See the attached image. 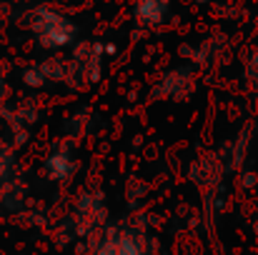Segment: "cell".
Masks as SVG:
<instances>
[{"label":"cell","mask_w":258,"mask_h":255,"mask_svg":"<svg viewBox=\"0 0 258 255\" xmlns=\"http://www.w3.org/2000/svg\"><path fill=\"white\" fill-rule=\"evenodd\" d=\"M33 33L40 40V45L60 48L76 38V25L66 15L48 10V8H40V10H35V18H33Z\"/></svg>","instance_id":"obj_1"},{"label":"cell","mask_w":258,"mask_h":255,"mask_svg":"<svg viewBox=\"0 0 258 255\" xmlns=\"http://www.w3.org/2000/svg\"><path fill=\"white\" fill-rule=\"evenodd\" d=\"M168 8H171V0H138L136 3V20L141 25H161L168 15Z\"/></svg>","instance_id":"obj_2"}]
</instances>
